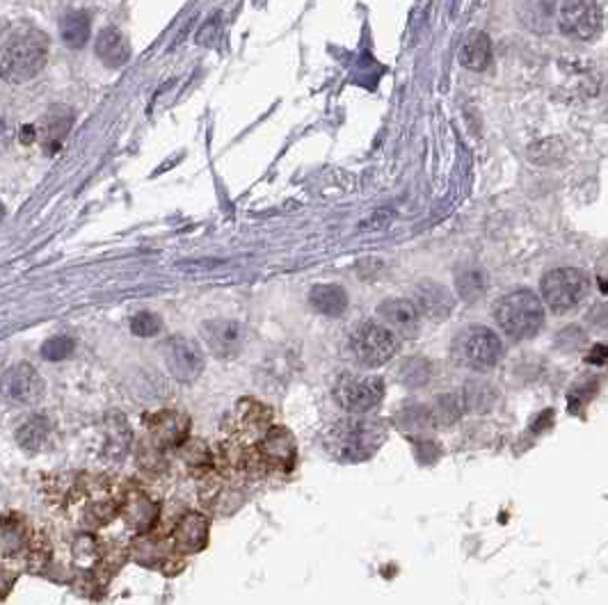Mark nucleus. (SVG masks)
I'll return each instance as SVG.
<instances>
[{
	"mask_svg": "<svg viewBox=\"0 0 608 605\" xmlns=\"http://www.w3.org/2000/svg\"><path fill=\"white\" fill-rule=\"evenodd\" d=\"M222 452L227 464L243 473L291 470L295 464V439L284 425H275L273 414L263 405L243 400L231 418Z\"/></svg>",
	"mask_w": 608,
	"mask_h": 605,
	"instance_id": "1",
	"label": "nucleus"
},
{
	"mask_svg": "<svg viewBox=\"0 0 608 605\" xmlns=\"http://www.w3.org/2000/svg\"><path fill=\"white\" fill-rule=\"evenodd\" d=\"M49 62V37L30 23L12 25L0 37V78L23 85L40 76Z\"/></svg>",
	"mask_w": 608,
	"mask_h": 605,
	"instance_id": "2",
	"label": "nucleus"
},
{
	"mask_svg": "<svg viewBox=\"0 0 608 605\" xmlns=\"http://www.w3.org/2000/svg\"><path fill=\"white\" fill-rule=\"evenodd\" d=\"M387 439L385 423L364 416H351L334 423L325 432V448L336 461L360 464L370 460Z\"/></svg>",
	"mask_w": 608,
	"mask_h": 605,
	"instance_id": "3",
	"label": "nucleus"
},
{
	"mask_svg": "<svg viewBox=\"0 0 608 605\" xmlns=\"http://www.w3.org/2000/svg\"><path fill=\"white\" fill-rule=\"evenodd\" d=\"M494 318L510 339L526 340L533 339L545 325V306L536 293L515 291L497 302Z\"/></svg>",
	"mask_w": 608,
	"mask_h": 605,
	"instance_id": "4",
	"label": "nucleus"
},
{
	"mask_svg": "<svg viewBox=\"0 0 608 605\" xmlns=\"http://www.w3.org/2000/svg\"><path fill=\"white\" fill-rule=\"evenodd\" d=\"M451 357L463 368L487 370L501 358V340L487 327H467L453 340Z\"/></svg>",
	"mask_w": 608,
	"mask_h": 605,
	"instance_id": "5",
	"label": "nucleus"
},
{
	"mask_svg": "<svg viewBox=\"0 0 608 605\" xmlns=\"http://www.w3.org/2000/svg\"><path fill=\"white\" fill-rule=\"evenodd\" d=\"M588 288L590 279L585 276V272L576 270V267H560V270L547 272L540 291L542 300L554 313H565L584 302Z\"/></svg>",
	"mask_w": 608,
	"mask_h": 605,
	"instance_id": "6",
	"label": "nucleus"
},
{
	"mask_svg": "<svg viewBox=\"0 0 608 605\" xmlns=\"http://www.w3.org/2000/svg\"><path fill=\"white\" fill-rule=\"evenodd\" d=\"M398 349V339L391 330L378 322H364L351 336V352L366 368L385 366Z\"/></svg>",
	"mask_w": 608,
	"mask_h": 605,
	"instance_id": "7",
	"label": "nucleus"
},
{
	"mask_svg": "<svg viewBox=\"0 0 608 605\" xmlns=\"http://www.w3.org/2000/svg\"><path fill=\"white\" fill-rule=\"evenodd\" d=\"M556 19L563 34L579 42H590L602 33L603 12L597 0H563Z\"/></svg>",
	"mask_w": 608,
	"mask_h": 605,
	"instance_id": "8",
	"label": "nucleus"
},
{
	"mask_svg": "<svg viewBox=\"0 0 608 605\" xmlns=\"http://www.w3.org/2000/svg\"><path fill=\"white\" fill-rule=\"evenodd\" d=\"M336 402L352 416H364L385 397V382L379 377H341L334 391Z\"/></svg>",
	"mask_w": 608,
	"mask_h": 605,
	"instance_id": "9",
	"label": "nucleus"
},
{
	"mask_svg": "<svg viewBox=\"0 0 608 605\" xmlns=\"http://www.w3.org/2000/svg\"><path fill=\"white\" fill-rule=\"evenodd\" d=\"M44 379L30 363H14L0 377V393L16 405H34L44 397Z\"/></svg>",
	"mask_w": 608,
	"mask_h": 605,
	"instance_id": "10",
	"label": "nucleus"
},
{
	"mask_svg": "<svg viewBox=\"0 0 608 605\" xmlns=\"http://www.w3.org/2000/svg\"><path fill=\"white\" fill-rule=\"evenodd\" d=\"M163 349H165L167 368L179 382H195L204 370V354L195 340L185 339V336H172Z\"/></svg>",
	"mask_w": 608,
	"mask_h": 605,
	"instance_id": "11",
	"label": "nucleus"
},
{
	"mask_svg": "<svg viewBox=\"0 0 608 605\" xmlns=\"http://www.w3.org/2000/svg\"><path fill=\"white\" fill-rule=\"evenodd\" d=\"M145 423L151 432L149 441L161 451L172 446H183L188 441L190 418L185 414L174 412V409H163V412L146 416Z\"/></svg>",
	"mask_w": 608,
	"mask_h": 605,
	"instance_id": "12",
	"label": "nucleus"
},
{
	"mask_svg": "<svg viewBox=\"0 0 608 605\" xmlns=\"http://www.w3.org/2000/svg\"><path fill=\"white\" fill-rule=\"evenodd\" d=\"M201 336L210 352L220 358L236 357L245 343V330L236 320H209L201 325Z\"/></svg>",
	"mask_w": 608,
	"mask_h": 605,
	"instance_id": "13",
	"label": "nucleus"
},
{
	"mask_svg": "<svg viewBox=\"0 0 608 605\" xmlns=\"http://www.w3.org/2000/svg\"><path fill=\"white\" fill-rule=\"evenodd\" d=\"M414 306L419 315H426L433 322H442L455 309V297L451 295L446 286L437 281H421L419 286L414 288Z\"/></svg>",
	"mask_w": 608,
	"mask_h": 605,
	"instance_id": "14",
	"label": "nucleus"
},
{
	"mask_svg": "<svg viewBox=\"0 0 608 605\" xmlns=\"http://www.w3.org/2000/svg\"><path fill=\"white\" fill-rule=\"evenodd\" d=\"M209 542V518L204 514L188 512L172 530V546L181 555H195Z\"/></svg>",
	"mask_w": 608,
	"mask_h": 605,
	"instance_id": "15",
	"label": "nucleus"
},
{
	"mask_svg": "<svg viewBox=\"0 0 608 605\" xmlns=\"http://www.w3.org/2000/svg\"><path fill=\"white\" fill-rule=\"evenodd\" d=\"M379 318L387 322V330H391L394 334L405 336V339H414L419 334L421 327V315L414 306L412 300H403V297H391L385 300L378 309Z\"/></svg>",
	"mask_w": 608,
	"mask_h": 605,
	"instance_id": "16",
	"label": "nucleus"
},
{
	"mask_svg": "<svg viewBox=\"0 0 608 605\" xmlns=\"http://www.w3.org/2000/svg\"><path fill=\"white\" fill-rule=\"evenodd\" d=\"M97 58L108 69H119L131 60V44L126 34L117 28H106L97 37Z\"/></svg>",
	"mask_w": 608,
	"mask_h": 605,
	"instance_id": "17",
	"label": "nucleus"
},
{
	"mask_svg": "<svg viewBox=\"0 0 608 605\" xmlns=\"http://www.w3.org/2000/svg\"><path fill=\"white\" fill-rule=\"evenodd\" d=\"M73 124V112L67 106H53V110L46 115L44 126H42V137H44L46 154H55L62 146L64 137L69 135Z\"/></svg>",
	"mask_w": 608,
	"mask_h": 605,
	"instance_id": "18",
	"label": "nucleus"
},
{
	"mask_svg": "<svg viewBox=\"0 0 608 605\" xmlns=\"http://www.w3.org/2000/svg\"><path fill=\"white\" fill-rule=\"evenodd\" d=\"M28 546V528L19 514L0 518V555L14 557Z\"/></svg>",
	"mask_w": 608,
	"mask_h": 605,
	"instance_id": "19",
	"label": "nucleus"
},
{
	"mask_svg": "<svg viewBox=\"0 0 608 605\" xmlns=\"http://www.w3.org/2000/svg\"><path fill=\"white\" fill-rule=\"evenodd\" d=\"M309 302H312V306L318 313L330 315V318H339L348 309L346 291L341 286H334V284H323V286L313 288Z\"/></svg>",
	"mask_w": 608,
	"mask_h": 605,
	"instance_id": "20",
	"label": "nucleus"
},
{
	"mask_svg": "<svg viewBox=\"0 0 608 605\" xmlns=\"http://www.w3.org/2000/svg\"><path fill=\"white\" fill-rule=\"evenodd\" d=\"M556 14V0H524L519 10V19L528 25L533 33H547L554 25Z\"/></svg>",
	"mask_w": 608,
	"mask_h": 605,
	"instance_id": "21",
	"label": "nucleus"
},
{
	"mask_svg": "<svg viewBox=\"0 0 608 605\" xmlns=\"http://www.w3.org/2000/svg\"><path fill=\"white\" fill-rule=\"evenodd\" d=\"M60 34H62V42L69 49H83L89 42V34H92L89 16L85 12H69V14H64V19L60 21Z\"/></svg>",
	"mask_w": 608,
	"mask_h": 605,
	"instance_id": "22",
	"label": "nucleus"
},
{
	"mask_svg": "<svg viewBox=\"0 0 608 605\" xmlns=\"http://www.w3.org/2000/svg\"><path fill=\"white\" fill-rule=\"evenodd\" d=\"M460 62L472 71H485L491 62V42L485 33H472V37L464 42Z\"/></svg>",
	"mask_w": 608,
	"mask_h": 605,
	"instance_id": "23",
	"label": "nucleus"
},
{
	"mask_svg": "<svg viewBox=\"0 0 608 605\" xmlns=\"http://www.w3.org/2000/svg\"><path fill=\"white\" fill-rule=\"evenodd\" d=\"M51 430V421L46 416H33L19 427L16 432V441H19V446L28 452H40L42 448L46 446V441H49Z\"/></svg>",
	"mask_w": 608,
	"mask_h": 605,
	"instance_id": "24",
	"label": "nucleus"
},
{
	"mask_svg": "<svg viewBox=\"0 0 608 605\" xmlns=\"http://www.w3.org/2000/svg\"><path fill=\"white\" fill-rule=\"evenodd\" d=\"M458 293L463 300L467 302H476L485 295L487 291V275L478 267H469V270L460 272L458 275Z\"/></svg>",
	"mask_w": 608,
	"mask_h": 605,
	"instance_id": "25",
	"label": "nucleus"
},
{
	"mask_svg": "<svg viewBox=\"0 0 608 605\" xmlns=\"http://www.w3.org/2000/svg\"><path fill=\"white\" fill-rule=\"evenodd\" d=\"M464 409L467 407H464V400L460 396H442L430 407V414H433L435 425H451L463 416Z\"/></svg>",
	"mask_w": 608,
	"mask_h": 605,
	"instance_id": "26",
	"label": "nucleus"
},
{
	"mask_svg": "<svg viewBox=\"0 0 608 605\" xmlns=\"http://www.w3.org/2000/svg\"><path fill=\"white\" fill-rule=\"evenodd\" d=\"M396 423H398L400 430H412V432H419V430H426V427L435 425L430 407H424V405H412V407H405L403 412L396 416Z\"/></svg>",
	"mask_w": 608,
	"mask_h": 605,
	"instance_id": "27",
	"label": "nucleus"
},
{
	"mask_svg": "<svg viewBox=\"0 0 608 605\" xmlns=\"http://www.w3.org/2000/svg\"><path fill=\"white\" fill-rule=\"evenodd\" d=\"M73 349H76V340L71 336H53L42 345V357L46 361H62V358L71 357Z\"/></svg>",
	"mask_w": 608,
	"mask_h": 605,
	"instance_id": "28",
	"label": "nucleus"
},
{
	"mask_svg": "<svg viewBox=\"0 0 608 605\" xmlns=\"http://www.w3.org/2000/svg\"><path fill=\"white\" fill-rule=\"evenodd\" d=\"M163 322L156 313H151V311H140L131 318V331L140 339H151V336H156L161 331Z\"/></svg>",
	"mask_w": 608,
	"mask_h": 605,
	"instance_id": "29",
	"label": "nucleus"
},
{
	"mask_svg": "<svg viewBox=\"0 0 608 605\" xmlns=\"http://www.w3.org/2000/svg\"><path fill=\"white\" fill-rule=\"evenodd\" d=\"M128 441H131V432H128L126 421L119 418V423H112V427H110V436H108V443H106L108 455L122 457L128 448Z\"/></svg>",
	"mask_w": 608,
	"mask_h": 605,
	"instance_id": "30",
	"label": "nucleus"
},
{
	"mask_svg": "<svg viewBox=\"0 0 608 605\" xmlns=\"http://www.w3.org/2000/svg\"><path fill=\"white\" fill-rule=\"evenodd\" d=\"M14 582H16V573L12 572V569L0 567V599H5V596L10 594Z\"/></svg>",
	"mask_w": 608,
	"mask_h": 605,
	"instance_id": "31",
	"label": "nucleus"
},
{
	"mask_svg": "<svg viewBox=\"0 0 608 605\" xmlns=\"http://www.w3.org/2000/svg\"><path fill=\"white\" fill-rule=\"evenodd\" d=\"M3 218H5V206L0 204V222H3Z\"/></svg>",
	"mask_w": 608,
	"mask_h": 605,
	"instance_id": "32",
	"label": "nucleus"
}]
</instances>
